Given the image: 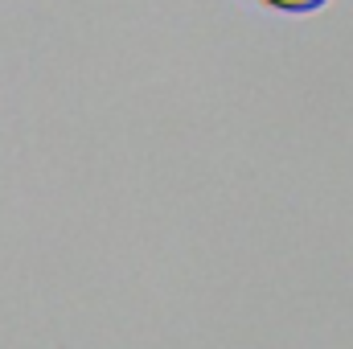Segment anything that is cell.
I'll use <instances>...</instances> for the list:
<instances>
[{
    "label": "cell",
    "mask_w": 353,
    "mask_h": 349,
    "mask_svg": "<svg viewBox=\"0 0 353 349\" xmlns=\"http://www.w3.org/2000/svg\"><path fill=\"white\" fill-rule=\"evenodd\" d=\"M267 8H275V12H292V17H300V12H316V8H325L329 0H263Z\"/></svg>",
    "instance_id": "obj_1"
}]
</instances>
